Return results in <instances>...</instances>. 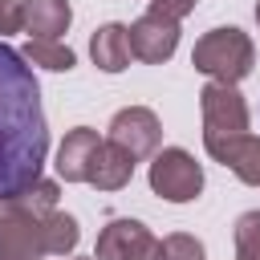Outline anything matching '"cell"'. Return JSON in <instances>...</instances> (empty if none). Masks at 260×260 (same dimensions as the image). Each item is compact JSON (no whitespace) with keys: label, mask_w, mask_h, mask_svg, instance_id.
<instances>
[{"label":"cell","mask_w":260,"mask_h":260,"mask_svg":"<svg viewBox=\"0 0 260 260\" xmlns=\"http://www.w3.org/2000/svg\"><path fill=\"white\" fill-rule=\"evenodd\" d=\"M49 154V130L41 110V85L24 53L0 41V199L41 179Z\"/></svg>","instance_id":"6da1fadb"},{"label":"cell","mask_w":260,"mask_h":260,"mask_svg":"<svg viewBox=\"0 0 260 260\" xmlns=\"http://www.w3.org/2000/svg\"><path fill=\"white\" fill-rule=\"evenodd\" d=\"M252 61H256V49L248 41V32L240 28H211L195 41L191 49V65L199 73H207L211 81H223V85H236L252 73Z\"/></svg>","instance_id":"7a4b0ae2"},{"label":"cell","mask_w":260,"mask_h":260,"mask_svg":"<svg viewBox=\"0 0 260 260\" xmlns=\"http://www.w3.org/2000/svg\"><path fill=\"white\" fill-rule=\"evenodd\" d=\"M199 114H203V146H207V154L219 150L223 142L248 134V106H244L236 85L207 81L199 89Z\"/></svg>","instance_id":"3957f363"},{"label":"cell","mask_w":260,"mask_h":260,"mask_svg":"<svg viewBox=\"0 0 260 260\" xmlns=\"http://www.w3.org/2000/svg\"><path fill=\"white\" fill-rule=\"evenodd\" d=\"M150 191L167 203H191L203 191V167L183 146H162L150 162Z\"/></svg>","instance_id":"277c9868"},{"label":"cell","mask_w":260,"mask_h":260,"mask_svg":"<svg viewBox=\"0 0 260 260\" xmlns=\"http://www.w3.org/2000/svg\"><path fill=\"white\" fill-rule=\"evenodd\" d=\"M110 142H118L134 162L154 154L158 142H162V126H158V114L146 110V106H126L110 118Z\"/></svg>","instance_id":"5b68a950"},{"label":"cell","mask_w":260,"mask_h":260,"mask_svg":"<svg viewBox=\"0 0 260 260\" xmlns=\"http://www.w3.org/2000/svg\"><path fill=\"white\" fill-rule=\"evenodd\" d=\"M49 256L41 219L0 203V260H41Z\"/></svg>","instance_id":"8992f818"},{"label":"cell","mask_w":260,"mask_h":260,"mask_svg":"<svg viewBox=\"0 0 260 260\" xmlns=\"http://www.w3.org/2000/svg\"><path fill=\"white\" fill-rule=\"evenodd\" d=\"M130 49H134L138 61L162 65V61H171L175 49H179V24L146 12V16H138V20L130 24Z\"/></svg>","instance_id":"52a82bcc"},{"label":"cell","mask_w":260,"mask_h":260,"mask_svg":"<svg viewBox=\"0 0 260 260\" xmlns=\"http://www.w3.org/2000/svg\"><path fill=\"white\" fill-rule=\"evenodd\" d=\"M98 146H102L98 130H89V126L69 130V134L61 138V146H57V175H61L65 183H85V179H89V162H93V150H98Z\"/></svg>","instance_id":"ba28073f"},{"label":"cell","mask_w":260,"mask_h":260,"mask_svg":"<svg viewBox=\"0 0 260 260\" xmlns=\"http://www.w3.org/2000/svg\"><path fill=\"white\" fill-rule=\"evenodd\" d=\"M130 175H134V158L118 146V142H102L98 150H93V162H89V179L85 183H93L98 191H122L126 183H130Z\"/></svg>","instance_id":"9c48e42d"},{"label":"cell","mask_w":260,"mask_h":260,"mask_svg":"<svg viewBox=\"0 0 260 260\" xmlns=\"http://www.w3.org/2000/svg\"><path fill=\"white\" fill-rule=\"evenodd\" d=\"M89 53H93V65L106 69V73H122L134 57L130 49V28L126 24H102L93 37H89Z\"/></svg>","instance_id":"30bf717a"},{"label":"cell","mask_w":260,"mask_h":260,"mask_svg":"<svg viewBox=\"0 0 260 260\" xmlns=\"http://www.w3.org/2000/svg\"><path fill=\"white\" fill-rule=\"evenodd\" d=\"M73 20L69 0H24V32L37 41H57Z\"/></svg>","instance_id":"8fae6325"},{"label":"cell","mask_w":260,"mask_h":260,"mask_svg":"<svg viewBox=\"0 0 260 260\" xmlns=\"http://www.w3.org/2000/svg\"><path fill=\"white\" fill-rule=\"evenodd\" d=\"M211 158L215 162H223L240 183H248V187H260V138H252V134H240V138H232V142H223L219 150H211Z\"/></svg>","instance_id":"7c38bea8"},{"label":"cell","mask_w":260,"mask_h":260,"mask_svg":"<svg viewBox=\"0 0 260 260\" xmlns=\"http://www.w3.org/2000/svg\"><path fill=\"white\" fill-rule=\"evenodd\" d=\"M142 240H150L146 223L138 219H110L98 236V248H93V260H126Z\"/></svg>","instance_id":"4fadbf2b"},{"label":"cell","mask_w":260,"mask_h":260,"mask_svg":"<svg viewBox=\"0 0 260 260\" xmlns=\"http://www.w3.org/2000/svg\"><path fill=\"white\" fill-rule=\"evenodd\" d=\"M57 199H61V187H57L53 179H37V183H28L24 191H16V195H8V199H0V203L45 219L49 211H57Z\"/></svg>","instance_id":"5bb4252c"},{"label":"cell","mask_w":260,"mask_h":260,"mask_svg":"<svg viewBox=\"0 0 260 260\" xmlns=\"http://www.w3.org/2000/svg\"><path fill=\"white\" fill-rule=\"evenodd\" d=\"M41 232H45V248H49V256H69V252L77 248V240H81L77 219H73L69 211H49V215L41 219Z\"/></svg>","instance_id":"9a60e30c"},{"label":"cell","mask_w":260,"mask_h":260,"mask_svg":"<svg viewBox=\"0 0 260 260\" xmlns=\"http://www.w3.org/2000/svg\"><path fill=\"white\" fill-rule=\"evenodd\" d=\"M20 53H24L28 65H41V69H53V73H69L73 61H77L69 45H61V41H37V37H32Z\"/></svg>","instance_id":"2e32d148"},{"label":"cell","mask_w":260,"mask_h":260,"mask_svg":"<svg viewBox=\"0 0 260 260\" xmlns=\"http://www.w3.org/2000/svg\"><path fill=\"white\" fill-rule=\"evenodd\" d=\"M236 260H260V211L236 219Z\"/></svg>","instance_id":"e0dca14e"},{"label":"cell","mask_w":260,"mask_h":260,"mask_svg":"<svg viewBox=\"0 0 260 260\" xmlns=\"http://www.w3.org/2000/svg\"><path fill=\"white\" fill-rule=\"evenodd\" d=\"M162 260H207V252H203V244L195 236L175 232V236L162 240Z\"/></svg>","instance_id":"ac0fdd59"},{"label":"cell","mask_w":260,"mask_h":260,"mask_svg":"<svg viewBox=\"0 0 260 260\" xmlns=\"http://www.w3.org/2000/svg\"><path fill=\"white\" fill-rule=\"evenodd\" d=\"M24 28V4L20 0H0V37H12Z\"/></svg>","instance_id":"d6986e66"},{"label":"cell","mask_w":260,"mask_h":260,"mask_svg":"<svg viewBox=\"0 0 260 260\" xmlns=\"http://www.w3.org/2000/svg\"><path fill=\"white\" fill-rule=\"evenodd\" d=\"M191 8H195V0H150V16H162V20H175V24Z\"/></svg>","instance_id":"ffe728a7"},{"label":"cell","mask_w":260,"mask_h":260,"mask_svg":"<svg viewBox=\"0 0 260 260\" xmlns=\"http://www.w3.org/2000/svg\"><path fill=\"white\" fill-rule=\"evenodd\" d=\"M126 260H162V240H154V236H150V240H142Z\"/></svg>","instance_id":"44dd1931"},{"label":"cell","mask_w":260,"mask_h":260,"mask_svg":"<svg viewBox=\"0 0 260 260\" xmlns=\"http://www.w3.org/2000/svg\"><path fill=\"white\" fill-rule=\"evenodd\" d=\"M256 20H260V0H256Z\"/></svg>","instance_id":"7402d4cb"}]
</instances>
